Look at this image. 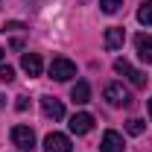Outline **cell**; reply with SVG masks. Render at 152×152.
<instances>
[{"label":"cell","instance_id":"obj_1","mask_svg":"<svg viewBox=\"0 0 152 152\" xmlns=\"http://www.w3.org/2000/svg\"><path fill=\"white\" fill-rule=\"evenodd\" d=\"M102 99L108 102V105H114V108H132V94L120 85V82H111V85H105V91H102Z\"/></svg>","mask_w":152,"mask_h":152},{"label":"cell","instance_id":"obj_2","mask_svg":"<svg viewBox=\"0 0 152 152\" xmlns=\"http://www.w3.org/2000/svg\"><path fill=\"white\" fill-rule=\"evenodd\" d=\"M76 76V64L70 58L64 56H56L50 61V79H56V82H67V79H73Z\"/></svg>","mask_w":152,"mask_h":152},{"label":"cell","instance_id":"obj_3","mask_svg":"<svg viewBox=\"0 0 152 152\" xmlns=\"http://www.w3.org/2000/svg\"><path fill=\"white\" fill-rule=\"evenodd\" d=\"M114 70H117V73H123L134 88H146V73H143V70H137V67H132L126 58H117V61H114Z\"/></svg>","mask_w":152,"mask_h":152},{"label":"cell","instance_id":"obj_4","mask_svg":"<svg viewBox=\"0 0 152 152\" xmlns=\"http://www.w3.org/2000/svg\"><path fill=\"white\" fill-rule=\"evenodd\" d=\"M44 152H73V143L70 137L61 132H50L44 137Z\"/></svg>","mask_w":152,"mask_h":152},{"label":"cell","instance_id":"obj_5","mask_svg":"<svg viewBox=\"0 0 152 152\" xmlns=\"http://www.w3.org/2000/svg\"><path fill=\"white\" fill-rule=\"evenodd\" d=\"M12 143H15L18 149L29 152L35 146V132H32L29 126H15V129H12Z\"/></svg>","mask_w":152,"mask_h":152},{"label":"cell","instance_id":"obj_6","mask_svg":"<svg viewBox=\"0 0 152 152\" xmlns=\"http://www.w3.org/2000/svg\"><path fill=\"white\" fill-rule=\"evenodd\" d=\"M41 111H44L47 120H61L64 117V105L56 96H41Z\"/></svg>","mask_w":152,"mask_h":152},{"label":"cell","instance_id":"obj_7","mask_svg":"<svg viewBox=\"0 0 152 152\" xmlns=\"http://www.w3.org/2000/svg\"><path fill=\"white\" fill-rule=\"evenodd\" d=\"M91 129H94V117L88 111H79V114L70 117V132L73 134H88Z\"/></svg>","mask_w":152,"mask_h":152},{"label":"cell","instance_id":"obj_8","mask_svg":"<svg viewBox=\"0 0 152 152\" xmlns=\"http://www.w3.org/2000/svg\"><path fill=\"white\" fill-rule=\"evenodd\" d=\"M134 50H137V58H140V61L152 64V35L140 32V35L134 38Z\"/></svg>","mask_w":152,"mask_h":152},{"label":"cell","instance_id":"obj_9","mask_svg":"<svg viewBox=\"0 0 152 152\" xmlns=\"http://www.w3.org/2000/svg\"><path fill=\"white\" fill-rule=\"evenodd\" d=\"M20 67L26 70V76H41V67H44V61L38 53H23L20 56Z\"/></svg>","mask_w":152,"mask_h":152},{"label":"cell","instance_id":"obj_10","mask_svg":"<svg viewBox=\"0 0 152 152\" xmlns=\"http://www.w3.org/2000/svg\"><path fill=\"white\" fill-rule=\"evenodd\" d=\"M99 149L102 152H123V134L120 132H105L99 140Z\"/></svg>","mask_w":152,"mask_h":152},{"label":"cell","instance_id":"obj_11","mask_svg":"<svg viewBox=\"0 0 152 152\" xmlns=\"http://www.w3.org/2000/svg\"><path fill=\"white\" fill-rule=\"evenodd\" d=\"M70 99H73L76 105H85V102H91V85L82 79V82H76L73 88H70Z\"/></svg>","mask_w":152,"mask_h":152},{"label":"cell","instance_id":"obj_12","mask_svg":"<svg viewBox=\"0 0 152 152\" xmlns=\"http://www.w3.org/2000/svg\"><path fill=\"white\" fill-rule=\"evenodd\" d=\"M123 41H126L123 26H111V29H105V50H120Z\"/></svg>","mask_w":152,"mask_h":152},{"label":"cell","instance_id":"obj_13","mask_svg":"<svg viewBox=\"0 0 152 152\" xmlns=\"http://www.w3.org/2000/svg\"><path fill=\"white\" fill-rule=\"evenodd\" d=\"M137 20H140L143 26H152V0H143V3H140V9H137Z\"/></svg>","mask_w":152,"mask_h":152},{"label":"cell","instance_id":"obj_14","mask_svg":"<svg viewBox=\"0 0 152 152\" xmlns=\"http://www.w3.org/2000/svg\"><path fill=\"white\" fill-rule=\"evenodd\" d=\"M120 6H123V0H99V9H102L105 15H114V12H120Z\"/></svg>","mask_w":152,"mask_h":152},{"label":"cell","instance_id":"obj_15","mask_svg":"<svg viewBox=\"0 0 152 152\" xmlns=\"http://www.w3.org/2000/svg\"><path fill=\"white\" fill-rule=\"evenodd\" d=\"M143 129H146V123L137 120V117H132V120L126 123V132H129V134H143Z\"/></svg>","mask_w":152,"mask_h":152},{"label":"cell","instance_id":"obj_16","mask_svg":"<svg viewBox=\"0 0 152 152\" xmlns=\"http://www.w3.org/2000/svg\"><path fill=\"white\" fill-rule=\"evenodd\" d=\"M12 79H15V70L9 64H0V82H12Z\"/></svg>","mask_w":152,"mask_h":152},{"label":"cell","instance_id":"obj_17","mask_svg":"<svg viewBox=\"0 0 152 152\" xmlns=\"http://www.w3.org/2000/svg\"><path fill=\"white\" fill-rule=\"evenodd\" d=\"M26 105H29V102H26V96H18V102H15V108H18V111H26Z\"/></svg>","mask_w":152,"mask_h":152},{"label":"cell","instance_id":"obj_18","mask_svg":"<svg viewBox=\"0 0 152 152\" xmlns=\"http://www.w3.org/2000/svg\"><path fill=\"white\" fill-rule=\"evenodd\" d=\"M3 102H6V99H3V94H0V108H3Z\"/></svg>","mask_w":152,"mask_h":152},{"label":"cell","instance_id":"obj_19","mask_svg":"<svg viewBox=\"0 0 152 152\" xmlns=\"http://www.w3.org/2000/svg\"><path fill=\"white\" fill-rule=\"evenodd\" d=\"M149 117H152V99H149Z\"/></svg>","mask_w":152,"mask_h":152},{"label":"cell","instance_id":"obj_20","mask_svg":"<svg viewBox=\"0 0 152 152\" xmlns=\"http://www.w3.org/2000/svg\"><path fill=\"white\" fill-rule=\"evenodd\" d=\"M0 61H3V50H0Z\"/></svg>","mask_w":152,"mask_h":152}]
</instances>
